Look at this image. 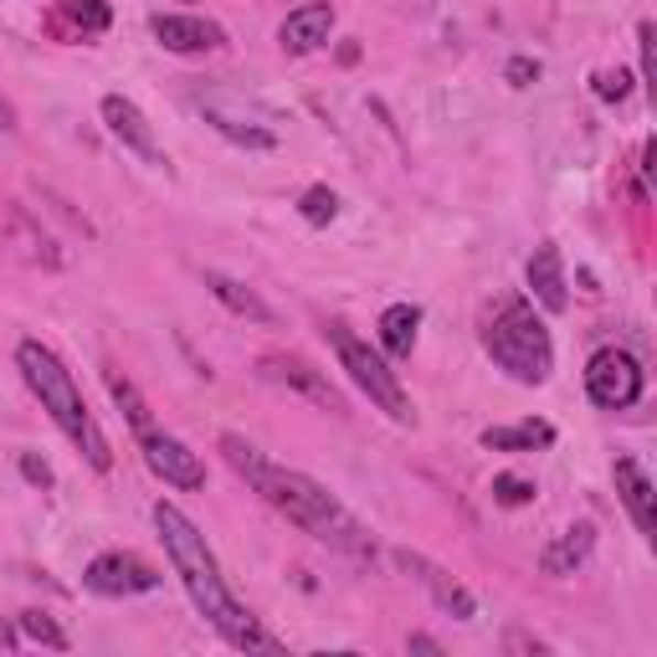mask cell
<instances>
[{"mask_svg": "<svg viewBox=\"0 0 657 657\" xmlns=\"http://www.w3.org/2000/svg\"><path fill=\"white\" fill-rule=\"evenodd\" d=\"M222 452H226V463L237 467L241 478L262 493V504H272L288 524H299L303 535H314L319 545H328L334 554L355 560V566H375L370 529H365V524H359L355 514H349V508H344L340 498L324 488V483H314L309 473H299V467L268 463V457H262V452H257L247 437H237V432L222 437Z\"/></svg>", "mask_w": 657, "mask_h": 657, "instance_id": "6da1fadb", "label": "cell"}, {"mask_svg": "<svg viewBox=\"0 0 657 657\" xmlns=\"http://www.w3.org/2000/svg\"><path fill=\"white\" fill-rule=\"evenodd\" d=\"M154 529H160L164 550H170V566H175V575L185 581V591H191L195 612L206 616L211 627L222 632L231 647H241V653H272V637L262 627H257V616L241 606L231 591H226L222 581V566H216V554H211L206 535L195 529L185 514H180L175 504H154Z\"/></svg>", "mask_w": 657, "mask_h": 657, "instance_id": "7a4b0ae2", "label": "cell"}, {"mask_svg": "<svg viewBox=\"0 0 657 657\" xmlns=\"http://www.w3.org/2000/svg\"><path fill=\"white\" fill-rule=\"evenodd\" d=\"M15 365H21V375H26L31 396H36L46 417L62 427V437L88 457L93 473H108V467H114V452H108V437L98 432V421H93V411H88V401H83V390H77L73 370H67L42 340H21Z\"/></svg>", "mask_w": 657, "mask_h": 657, "instance_id": "3957f363", "label": "cell"}, {"mask_svg": "<svg viewBox=\"0 0 657 657\" xmlns=\"http://www.w3.org/2000/svg\"><path fill=\"white\" fill-rule=\"evenodd\" d=\"M483 349H488L493 365L508 370L519 386H545L550 370H554L550 328H545V319H539L524 299L498 303V314H493L488 328H483Z\"/></svg>", "mask_w": 657, "mask_h": 657, "instance_id": "277c9868", "label": "cell"}, {"mask_svg": "<svg viewBox=\"0 0 657 657\" xmlns=\"http://www.w3.org/2000/svg\"><path fill=\"white\" fill-rule=\"evenodd\" d=\"M328 344H334V355H340V365L349 370V380H355L365 396H370L380 411H386L396 427H417V411H411V396L401 390V380H396V370H390L386 359L375 355L365 340H355L344 324H328L324 328Z\"/></svg>", "mask_w": 657, "mask_h": 657, "instance_id": "5b68a950", "label": "cell"}, {"mask_svg": "<svg viewBox=\"0 0 657 657\" xmlns=\"http://www.w3.org/2000/svg\"><path fill=\"white\" fill-rule=\"evenodd\" d=\"M0 252L15 257L21 268H46V272L67 268V252L57 247V237L15 201H0Z\"/></svg>", "mask_w": 657, "mask_h": 657, "instance_id": "8992f818", "label": "cell"}, {"mask_svg": "<svg viewBox=\"0 0 657 657\" xmlns=\"http://www.w3.org/2000/svg\"><path fill=\"white\" fill-rule=\"evenodd\" d=\"M585 396H591L601 411H627V406H637L643 401V365H637V355L616 349V344L596 349L591 365H585Z\"/></svg>", "mask_w": 657, "mask_h": 657, "instance_id": "52a82bcc", "label": "cell"}, {"mask_svg": "<svg viewBox=\"0 0 657 657\" xmlns=\"http://www.w3.org/2000/svg\"><path fill=\"white\" fill-rule=\"evenodd\" d=\"M257 375L272 380V386L293 390V396H303V401H314L319 411H328V417H344V411H349L340 390L328 386V375L314 370V365L299 359V355H262V359H257Z\"/></svg>", "mask_w": 657, "mask_h": 657, "instance_id": "ba28073f", "label": "cell"}, {"mask_svg": "<svg viewBox=\"0 0 657 657\" xmlns=\"http://www.w3.org/2000/svg\"><path fill=\"white\" fill-rule=\"evenodd\" d=\"M83 581H88V591H98V596H144V591H160V570L129 550H108L93 560Z\"/></svg>", "mask_w": 657, "mask_h": 657, "instance_id": "9c48e42d", "label": "cell"}, {"mask_svg": "<svg viewBox=\"0 0 657 657\" xmlns=\"http://www.w3.org/2000/svg\"><path fill=\"white\" fill-rule=\"evenodd\" d=\"M139 448H144V463H150L154 478H164L170 488L180 493H195V488H206V463L195 457L180 437L170 432H139Z\"/></svg>", "mask_w": 657, "mask_h": 657, "instance_id": "30bf717a", "label": "cell"}, {"mask_svg": "<svg viewBox=\"0 0 657 657\" xmlns=\"http://www.w3.org/2000/svg\"><path fill=\"white\" fill-rule=\"evenodd\" d=\"M396 566H401L417 585H427V596H432L437 606L452 616V622H473V616H478V601H473V591H467L457 575H448L437 560H427V554H417V550H396Z\"/></svg>", "mask_w": 657, "mask_h": 657, "instance_id": "8fae6325", "label": "cell"}, {"mask_svg": "<svg viewBox=\"0 0 657 657\" xmlns=\"http://www.w3.org/2000/svg\"><path fill=\"white\" fill-rule=\"evenodd\" d=\"M104 123H108V134L119 139L123 150H134L144 164H170V154L160 150V139H154V123L144 119V108L134 104V98H123V93H108L104 98Z\"/></svg>", "mask_w": 657, "mask_h": 657, "instance_id": "7c38bea8", "label": "cell"}, {"mask_svg": "<svg viewBox=\"0 0 657 657\" xmlns=\"http://www.w3.org/2000/svg\"><path fill=\"white\" fill-rule=\"evenodd\" d=\"M328 31H334V6L328 0H303L293 11L283 15V26H278V46L303 57V52H319L328 42Z\"/></svg>", "mask_w": 657, "mask_h": 657, "instance_id": "4fadbf2b", "label": "cell"}, {"mask_svg": "<svg viewBox=\"0 0 657 657\" xmlns=\"http://www.w3.org/2000/svg\"><path fill=\"white\" fill-rule=\"evenodd\" d=\"M154 42L164 52H180V57H191V52H211V46H222V26L206 21V15H154Z\"/></svg>", "mask_w": 657, "mask_h": 657, "instance_id": "5bb4252c", "label": "cell"}, {"mask_svg": "<svg viewBox=\"0 0 657 657\" xmlns=\"http://www.w3.org/2000/svg\"><path fill=\"white\" fill-rule=\"evenodd\" d=\"M612 478H616V498L627 504L632 524H637L643 535H657V493H653V478L643 473V463H637V457H616Z\"/></svg>", "mask_w": 657, "mask_h": 657, "instance_id": "9a60e30c", "label": "cell"}, {"mask_svg": "<svg viewBox=\"0 0 657 657\" xmlns=\"http://www.w3.org/2000/svg\"><path fill=\"white\" fill-rule=\"evenodd\" d=\"M529 293H535V303L539 309H550V314H566L570 309L566 262H560V247H554V241L535 247V257H529Z\"/></svg>", "mask_w": 657, "mask_h": 657, "instance_id": "2e32d148", "label": "cell"}, {"mask_svg": "<svg viewBox=\"0 0 657 657\" xmlns=\"http://www.w3.org/2000/svg\"><path fill=\"white\" fill-rule=\"evenodd\" d=\"M591 550H596V529H591V524H570L566 535L550 539V545L539 550V570H545V575H575V566H581Z\"/></svg>", "mask_w": 657, "mask_h": 657, "instance_id": "e0dca14e", "label": "cell"}, {"mask_svg": "<svg viewBox=\"0 0 657 657\" xmlns=\"http://www.w3.org/2000/svg\"><path fill=\"white\" fill-rule=\"evenodd\" d=\"M206 288H211V299L222 303V309H231L237 319H252V324H268V328L278 324V314L257 299V288L237 283V278H226V272H206Z\"/></svg>", "mask_w": 657, "mask_h": 657, "instance_id": "ac0fdd59", "label": "cell"}, {"mask_svg": "<svg viewBox=\"0 0 657 657\" xmlns=\"http://www.w3.org/2000/svg\"><path fill=\"white\" fill-rule=\"evenodd\" d=\"M554 442V427L550 421H519V427H488L483 432V448L488 452H535V448H550Z\"/></svg>", "mask_w": 657, "mask_h": 657, "instance_id": "d6986e66", "label": "cell"}, {"mask_svg": "<svg viewBox=\"0 0 657 657\" xmlns=\"http://www.w3.org/2000/svg\"><path fill=\"white\" fill-rule=\"evenodd\" d=\"M417 328H421V309H417V303H390L386 314H380V344H386V355H396V359L411 355Z\"/></svg>", "mask_w": 657, "mask_h": 657, "instance_id": "ffe728a7", "label": "cell"}, {"mask_svg": "<svg viewBox=\"0 0 657 657\" xmlns=\"http://www.w3.org/2000/svg\"><path fill=\"white\" fill-rule=\"evenodd\" d=\"M206 123L222 139L241 144V150H272V144H278V134H272V129H262V123H241V119H231V114H222V108H206Z\"/></svg>", "mask_w": 657, "mask_h": 657, "instance_id": "44dd1931", "label": "cell"}, {"mask_svg": "<svg viewBox=\"0 0 657 657\" xmlns=\"http://www.w3.org/2000/svg\"><path fill=\"white\" fill-rule=\"evenodd\" d=\"M104 380H108V396L119 401L123 421H129L134 432H150V401H144V396H139V390H134V380H129V375H123V370H114V365H108V370H104Z\"/></svg>", "mask_w": 657, "mask_h": 657, "instance_id": "7402d4cb", "label": "cell"}, {"mask_svg": "<svg viewBox=\"0 0 657 657\" xmlns=\"http://www.w3.org/2000/svg\"><path fill=\"white\" fill-rule=\"evenodd\" d=\"M299 216L309 226H328L334 216H340V195L328 191V185H309V191L299 195Z\"/></svg>", "mask_w": 657, "mask_h": 657, "instance_id": "603a6c76", "label": "cell"}, {"mask_svg": "<svg viewBox=\"0 0 657 657\" xmlns=\"http://www.w3.org/2000/svg\"><path fill=\"white\" fill-rule=\"evenodd\" d=\"M21 632H26L31 643H42V647H52V653H67V632L52 622V616H42V612H21Z\"/></svg>", "mask_w": 657, "mask_h": 657, "instance_id": "cb8c5ba5", "label": "cell"}, {"mask_svg": "<svg viewBox=\"0 0 657 657\" xmlns=\"http://www.w3.org/2000/svg\"><path fill=\"white\" fill-rule=\"evenodd\" d=\"M493 504H504V508L535 504V483L519 478V473H498V478H493Z\"/></svg>", "mask_w": 657, "mask_h": 657, "instance_id": "d4e9b609", "label": "cell"}, {"mask_svg": "<svg viewBox=\"0 0 657 657\" xmlns=\"http://www.w3.org/2000/svg\"><path fill=\"white\" fill-rule=\"evenodd\" d=\"M67 15H73L83 31H108V21H114L108 0H67Z\"/></svg>", "mask_w": 657, "mask_h": 657, "instance_id": "484cf974", "label": "cell"}, {"mask_svg": "<svg viewBox=\"0 0 657 657\" xmlns=\"http://www.w3.org/2000/svg\"><path fill=\"white\" fill-rule=\"evenodd\" d=\"M627 93H632V77L622 73V67H616V73H596V98L601 104H622Z\"/></svg>", "mask_w": 657, "mask_h": 657, "instance_id": "4316f807", "label": "cell"}, {"mask_svg": "<svg viewBox=\"0 0 657 657\" xmlns=\"http://www.w3.org/2000/svg\"><path fill=\"white\" fill-rule=\"evenodd\" d=\"M21 478H26L31 488H42V493L57 483V478H52V463H46V457H36V452H21Z\"/></svg>", "mask_w": 657, "mask_h": 657, "instance_id": "83f0119b", "label": "cell"}, {"mask_svg": "<svg viewBox=\"0 0 657 657\" xmlns=\"http://www.w3.org/2000/svg\"><path fill=\"white\" fill-rule=\"evenodd\" d=\"M504 77L514 83V88H529V83H539V62L535 57H514L504 67Z\"/></svg>", "mask_w": 657, "mask_h": 657, "instance_id": "f1b7e54d", "label": "cell"}, {"mask_svg": "<svg viewBox=\"0 0 657 657\" xmlns=\"http://www.w3.org/2000/svg\"><path fill=\"white\" fill-rule=\"evenodd\" d=\"M637 52H643V77H647V88H653L657 62H653V26H647V21H643V31H637Z\"/></svg>", "mask_w": 657, "mask_h": 657, "instance_id": "f546056e", "label": "cell"}, {"mask_svg": "<svg viewBox=\"0 0 657 657\" xmlns=\"http://www.w3.org/2000/svg\"><path fill=\"white\" fill-rule=\"evenodd\" d=\"M508 647H514V653H545V643H529L524 632H508Z\"/></svg>", "mask_w": 657, "mask_h": 657, "instance_id": "4dcf8cb0", "label": "cell"}, {"mask_svg": "<svg viewBox=\"0 0 657 657\" xmlns=\"http://www.w3.org/2000/svg\"><path fill=\"white\" fill-rule=\"evenodd\" d=\"M411 653H442V643L427 637V632H417V637H411Z\"/></svg>", "mask_w": 657, "mask_h": 657, "instance_id": "1f68e13d", "label": "cell"}, {"mask_svg": "<svg viewBox=\"0 0 657 657\" xmlns=\"http://www.w3.org/2000/svg\"><path fill=\"white\" fill-rule=\"evenodd\" d=\"M0 129H15V114H11V104L0 98Z\"/></svg>", "mask_w": 657, "mask_h": 657, "instance_id": "d6a6232c", "label": "cell"}]
</instances>
